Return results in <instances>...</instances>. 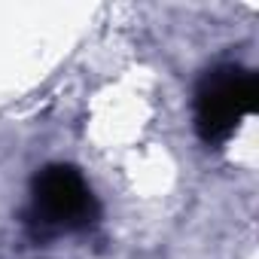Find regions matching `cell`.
<instances>
[{"instance_id": "1", "label": "cell", "mask_w": 259, "mask_h": 259, "mask_svg": "<svg viewBox=\"0 0 259 259\" xmlns=\"http://www.w3.org/2000/svg\"><path fill=\"white\" fill-rule=\"evenodd\" d=\"M259 79L238 64H220L207 70L195 89V132L207 147L226 144L241 122L256 110Z\"/></svg>"}, {"instance_id": "2", "label": "cell", "mask_w": 259, "mask_h": 259, "mask_svg": "<svg viewBox=\"0 0 259 259\" xmlns=\"http://www.w3.org/2000/svg\"><path fill=\"white\" fill-rule=\"evenodd\" d=\"M31 226L43 232H73L98 220V201L73 165H49L31 186Z\"/></svg>"}]
</instances>
